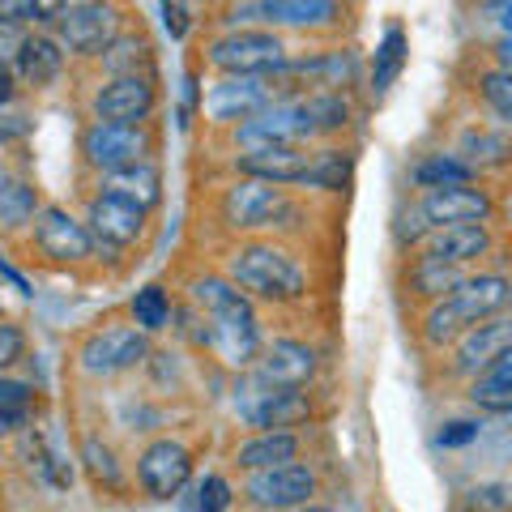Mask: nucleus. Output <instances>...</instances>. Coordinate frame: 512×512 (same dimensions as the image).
Segmentation results:
<instances>
[{
  "mask_svg": "<svg viewBox=\"0 0 512 512\" xmlns=\"http://www.w3.org/2000/svg\"><path fill=\"white\" fill-rule=\"evenodd\" d=\"M491 18L504 26V35H512V0H495V5H491Z\"/></svg>",
  "mask_w": 512,
  "mask_h": 512,
  "instance_id": "46",
  "label": "nucleus"
},
{
  "mask_svg": "<svg viewBox=\"0 0 512 512\" xmlns=\"http://www.w3.org/2000/svg\"><path fill=\"white\" fill-rule=\"evenodd\" d=\"M316 487H320V478L308 461H286V466H274V470H252L239 495L256 512H295L303 504H312Z\"/></svg>",
  "mask_w": 512,
  "mask_h": 512,
  "instance_id": "5",
  "label": "nucleus"
},
{
  "mask_svg": "<svg viewBox=\"0 0 512 512\" xmlns=\"http://www.w3.org/2000/svg\"><path fill=\"white\" fill-rule=\"evenodd\" d=\"M512 308V278L504 274H470L453 295H444L431 303V312L423 320V338L427 346H453L461 333L474 329L478 320L504 316Z\"/></svg>",
  "mask_w": 512,
  "mask_h": 512,
  "instance_id": "2",
  "label": "nucleus"
},
{
  "mask_svg": "<svg viewBox=\"0 0 512 512\" xmlns=\"http://www.w3.org/2000/svg\"><path fill=\"white\" fill-rule=\"evenodd\" d=\"M227 278L252 299H269V303H295L308 291V274L286 248L274 244H244L235 248Z\"/></svg>",
  "mask_w": 512,
  "mask_h": 512,
  "instance_id": "3",
  "label": "nucleus"
},
{
  "mask_svg": "<svg viewBox=\"0 0 512 512\" xmlns=\"http://www.w3.org/2000/svg\"><path fill=\"white\" fill-rule=\"evenodd\" d=\"M26 39L30 35H26L22 22H0V64H18Z\"/></svg>",
  "mask_w": 512,
  "mask_h": 512,
  "instance_id": "40",
  "label": "nucleus"
},
{
  "mask_svg": "<svg viewBox=\"0 0 512 512\" xmlns=\"http://www.w3.org/2000/svg\"><path fill=\"white\" fill-rule=\"evenodd\" d=\"M0 141H5V133H0Z\"/></svg>",
  "mask_w": 512,
  "mask_h": 512,
  "instance_id": "50",
  "label": "nucleus"
},
{
  "mask_svg": "<svg viewBox=\"0 0 512 512\" xmlns=\"http://www.w3.org/2000/svg\"><path fill=\"white\" fill-rule=\"evenodd\" d=\"M406 56H410V39L402 26H389L384 30V39L376 47V64H372V86L376 90H389L397 77L406 69Z\"/></svg>",
  "mask_w": 512,
  "mask_h": 512,
  "instance_id": "29",
  "label": "nucleus"
},
{
  "mask_svg": "<svg viewBox=\"0 0 512 512\" xmlns=\"http://www.w3.org/2000/svg\"><path fill=\"white\" fill-rule=\"evenodd\" d=\"M35 244L43 256H52L60 265H73V261H90L94 256V231L86 222H77L69 210L60 205H47V210L35 218Z\"/></svg>",
  "mask_w": 512,
  "mask_h": 512,
  "instance_id": "15",
  "label": "nucleus"
},
{
  "mask_svg": "<svg viewBox=\"0 0 512 512\" xmlns=\"http://www.w3.org/2000/svg\"><path fill=\"white\" fill-rule=\"evenodd\" d=\"M64 69V52H60V43L56 39H47V35H30L26 47H22V56H18V77L26 86H52L56 77Z\"/></svg>",
  "mask_w": 512,
  "mask_h": 512,
  "instance_id": "26",
  "label": "nucleus"
},
{
  "mask_svg": "<svg viewBox=\"0 0 512 512\" xmlns=\"http://www.w3.org/2000/svg\"><path fill=\"white\" fill-rule=\"evenodd\" d=\"M457 158H466L474 171H495V167H508L512 163V137L504 128H466L461 133V146Z\"/></svg>",
  "mask_w": 512,
  "mask_h": 512,
  "instance_id": "24",
  "label": "nucleus"
},
{
  "mask_svg": "<svg viewBox=\"0 0 512 512\" xmlns=\"http://www.w3.org/2000/svg\"><path fill=\"white\" fill-rule=\"evenodd\" d=\"M512 346V316H491V320H478L474 329H466L457 338V355L453 367L461 376H483L487 367L504 355Z\"/></svg>",
  "mask_w": 512,
  "mask_h": 512,
  "instance_id": "19",
  "label": "nucleus"
},
{
  "mask_svg": "<svg viewBox=\"0 0 512 512\" xmlns=\"http://www.w3.org/2000/svg\"><path fill=\"white\" fill-rule=\"evenodd\" d=\"M235 410L248 427L274 431V427H291L295 419L308 414V402L299 397V389H282V384H269L265 376H248L239 380L235 389Z\"/></svg>",
  "mask_w": 512,
  "mask_h": 512,
  "instance_id": "8",
  "label": "nucleus"
},
{
  "mask_svg": "<svg viewBox=\"0 0 512 512\" xmlns=\"http://www.w3.org/2000/svg\"><path fill=\"white\" fill-rule=\"evenodd\" d=\"M286 461H299V436L286 427H274V431H256L244 444L235 448V466L239 470H274V466H286Z\"/></svg>",
  "mask_w": 512,
  "mask_h": 512,
  "instance_id": "23",
  "label": "nucleus"
},
{
  "mask_svg": "<svg viewBox=\"0 0 512 512\" xmlns=\"http://www.w3.org/2000/svg\"><path fill=\"white\" fill-rule=\"evenodd\" d=\"M0 22H30V0H0Z\"/></svg>",
  "mask_w": 512,
  "mask_h": 512,
  "instance_id": "45",
  "label": "nucleus"
},
{
  "mask_svg": "<svg viewBox=\"0 0 512 512\" xmlns=\"http://www.w3.org/2000/svg\"><path fill=\"white\" fill-rule=\"evenodd\" d=\"M133 325L146 329V333H158L171 325V299L163 286H141L133 295Z\"/></svg>",
  "mask_w": 512,
  "mask_h": 512,
  "instance_id": "34",
  "label": "nucleus"
},
{
  "mask_svg": "<svg viewBox=\"0 0 512 512\" xmlns=\"http://www.w3.org/2000/svg\"><path fill=\"white\" fill-rule=\"evenodd\" d=\"M35 410V393L22 380H0V431H22Z\"/></svg>",
  "mask_w": 512,
  "mask_h": 512,
  "instance_id": "33",
  "label": "nucleus"
},
{
  "mask_svg": "<svg viewBox=\"0 0 512 512\" xmlns=\"http://www.w3.org/2000/svg\"><path fill=\"white\" fill-rule=\"evenodd\" d=\"M474 180V167L466 163V158L457 154H431L423 158L419 167H414V184L419 188H448V184H470Z\"/></svg>",
  "mask_w": 512,
  "mask_h": 512,
  "instance_id": "31",
  "label": "nucleus"
},
{
  "mask_svg": "<svg viewBox=\"0 0 512 512\" xmlns=\"http://www.w3.org/2000/svg\"><path fill=\"white\" fill-rule=\"evenodd\" d=\"M82 461L90 466V474H94V483H107V487H120V466H116V453L103 444V440H86L82 444Z\"/></svg>",
  "mask_w": 512,
  "mask_h": 512,
  "instance_id": "37",
  "label": "nucleus"
},
{
  "mask_svg": "<svg viewBox=\"0 0 512 512\" xmlns=\"http://www.w3.org/2000/svg\"><path fill=\"white\" fill-rule=\"evenodd\" d=\"M295 512H333V508H325V504H303V508H295Z\"/></svg>",
  "mask_w": 512,
  "mask_h": 512,
  "instance_id": "49",
  "label": "nucleus"
},
{
  "mask_svg": "<svg viewBox=\"0 0 512 512\" xmlns=\"http://www.w3.org/2000/svg\"><path fill=\"white\" fill-rule=\"evenodd\" d=\"M192 303L205 312V346H214L222 359L248 367L261 359V329L248 295L231 278H201L192 282Z\"/></svg>",
  "mask_w": 512,
  "mask_h": 512,
  "instance_id": "1",
  "label": "nucleus"
},
{
  "mask_svg": "<svg viewBox=\"0 0 512 512\" xmlns=\"http://www.w3.org/2000/svg\"><path fill=\"white\" fill-rule=\"evenodd\" d=\"M478 436V423H448L444 431H440V444H466V440H474Z\"/></svg>",
  "mask_w": 512,
  "mask_h": 512,
  "instance_id": "43",
  "label": "nucleus"
},
{
  "mask_svg": "<svg viewBox=\"0 0 512 512\" xmlns=\"http://www.w3.org/2000/svg\"><path fill=\"white\" fill-rule=\"evenodd\" d=\"M26 355V333L13 320H0V372H9L13 363Z\"/></svg>",
  "mask_w": 512,
  "mask_h": 512,
  "instance_id": "39",
  "label": "nucleus"
},
{
  "mask_svg": "<svg viewBox=\"0 0 512 512\" xmlns=\"http://www.w3.org/2000/svg\"><path fill=\"white\" fill-rule=\"evenodd\" d=\"M86 227L94 231V239L107 248H128L137 244L141 231H146V205L120 197V192H99L90 201V214H86Z\"/></svg>",
  "mask_w": 512,
  "mask_h": 512,
  "instance_id": "17",
  "label": "nucleus"
},
{
  "mask_svg": "<svg viewBox=\"0 0 512 512\" xmlns=\"http://www.w3.org/2000/svg\"><path fill=\"white\" fill-rule=\"evenodd\" d=\"M60 26V47L73 56H103L111 43L120 39V9L107 0H86V5L69 9Z\"/></svg>",
  "mask_w": 512,
  "mask_h": 512,
  "instance_id": "11",
  "label": "nucleus"
},
{
  "mask_svg": "<svg viewBox=\"0 0 512 512\" xmlns=\"http://www.w3.org/2000/svg\"><path fill=\"white\" fill-rule=\"evenodd\" d=\"M82 154L94 171H124V167H137V163H150V133L146 124H107V120H94L86 133H82Z\"/></svg>",
  "mask_w": 512,
  "mask_h": 512,
  "instance_id": "7",
  "label": "nucleus"
},
{
  "mask_svg": "<svg viewBox=\"0 0 512 512\" xmlns=\"http://www.w3.org/2000/svg\"><path fill=\"white\" fill-rule=\"evenodd\" d=\"M146 355H150L146 329H137V325H107V329L90 333V338L82 342V355H77V363H82L86 376H120V372H128V367H137Z\"/></svg>",
  "mask_w": 512,
  "mask_h": 512,
  "instance_id": "9",
  "label": "nucleus"
},
{
  "mask_svg": "<svg viewBox=\"0 0 512 512\" xmlns=\"http://www.w3.org/2000/svg\"><path fill=\"white\" fill-rule=\"evenodd\" d=\"M308 103V116H312V128L316 137H329V133H342L350 124V99L342 90H320V94H303Z\"/></svg>",
  "mask_w": 512,
  "mask_h": 512,
  "instance_id": "30",
  "label": "nucleus"
},
{
  "mask_svg": "<svg viewBox=\"0 0 512 512\" xmlns=\"http://www.w3.org/2000/svg\"><path fill=\"white\" fill-rule=\"evenodd\" d=\"M478 90H483V103L491 107V116L504 128H512V73L487 69L483 77H478Z\"/></svg>",
  "mask_w": 512,
  "mask_h": 512,
  "instance_id": "35",
  "label": "nucleus"
},
{
  "mask_svg": "<svg viewBox=\"0 0 512 512\" xmlns=\"http://www.w3.org/2000/svg\"><path fill=\"white\" fill-rule=\"evenodd\" d=\"M470 278V269L466 265H448V261H436V256H414V265H410V291L419 295V299H444V295H453L461 282Z\"/></svg>",
  "mask_w": 512,
  "mask_h": 512,
  "instance_id": "25",
  "label": "nucleus"
},
{
  "mask_svg": "<svg viewBox=\"0 0 512 512\" xmlns=\"http://www.w3.org/2000/svg\"><path fill=\"white\" fill-rule=\"evenodd\" d=\"M137 483L150 500H175L192 483V453L180 440H154L137 457Z\"/></svg>",
  "mask_w": 512,
  "mask_h": 512,
  "instance_id": "12",
  "label": "nucleus"
},
{
  "mask_svg": "<svg viewBox=\"0 0 512 512\" xmlns=\"http://www.w3.org/2000/svg\"><path fill=\"white\" fill-rule=\"evenodd\" d=\"M69 13V0H30V22L39 26H52Z\"/></svg>",
  "mask_w": 512,
  "mask_h": 512,
  "instance_id": "42",
  "label": "nucleus"
},
{
  "mask_svg": "<svg viewBox=\"0 0 512 512\" xmlns=\"http://www.w3.org/2000/svg\"><path fill=\"white\" fill-rule=\"evenodd\" d=\"M491 197L483 188L470 184H448V188H431L419 201V214L427 218V227H457V222H487L491 218Z\"/></svg>",
  "mask_w": 512,
  "mask_h": 512,
  "instance_id": "18",
  "label": "nucleus"
},
{
  "mask_svg": "<svg viewBox=\"0 0 512 512\" xmlns=\"http://www.w3.org/2000/svg\"><path fill=\"white\" fill-rule=\"evenodd\" d=\"M312 137H316V128H312L308 103L303 99H278L235 128L239 154L269 150V146H303V141H312Z\"/></svg>",
  "mask_w": 512,
  "mask_h": 512,
  "instance_id": "6",
  "label": "nucleus"
},
{
  "mask_svg": "<svg viewBox=\"0 0 512 512\" xmlns=\"http://www.w3.org/2000/svg\"><path fill=\"white\" fill-rule=\"evenodd\" d=\"M483 376H487V380H500V384H512V346H508L504 355H500V359H495V363L487 367ZM474 380H478V376H474Z\"/></svg>",
  "mask_w": 512,
  "mask_h": 512,
  "instance_id": "44",
  "label": "nucleus"
},
{
  "mask_svg": "<svg viewBox=\"0 0 512 512\" xmlns=\"http://www.w3.org/2000/svg\"><path fill=\"white\" fill-rule=\"evenodd\" d=\"M303 188H320V192H342L350 184V154L346 150H312L308 171H303Z\"/></svg>",
  "mask_w": 512,
  "mask_h": 512,
  "instance_id": "28",
  "label": "nucleus"
},
{
  "mask_svg": "<svg viewBox=\"0 0 512 512\" xmlns=\"http://www.w3.org/2000/svg\"><path fill=\"white\" fill-rule=\"evenodd\" d=\"M163 26L171 30V39H184L188 35V9H184V0H163Z\"/></svg>",
  "mask_w": 512,
  "mask_h": 512,
  "instance_id": "41",
  "label": "nucleus"
},
{
  "mask_svg": "<svg viewBox=\"0 0 512 512\" xmlns=\"http://www.w3.org/2000/svg\"><path fill=\"white\" fill-rule=\"evenodd\" d=\"M423 252L448 265H474L478 256L491 252V227L487 222H457V227H436L423 239Z\"/></svg>",
  "mask_w": 512,
  "mask_h": 512,
  "instance_id": "21",
  "label": "nucleus"
},
{
  "mask_svg": "<svg viewBox=\"0 0 512 512\" xmlns=\"http://www.w3.org/2000/svg\"><path fill=\"white\" fill-rule=\"evenodd\" d=\"M35 210H39L35 184L0 175V222H5V227H26V222L35 218Z\"/></svg>",
  "mask_w": 512,
  "mask_h": 512,
  "instance_id": "32",
  "label": "nucleus"
},
{
  "mask_svg": "<svg viewBox=\"0 0 512 512\" xmlns=\"http://www.w3.org/2000/svg\"><path fill=\"white\" fill-rule=\"evenodd\" d=\"M9 99H13V77L5 64H0V103H9Z\"/></svg>",
  "mask_w": 512,
  "mask_h": 512,
  "instance_id": "48",
  "label": "nucleus"
},
{
  "mask_svg": "<svg viewBox=\"0 0 512 512\" xmlns=\"http://www.w3.org/2000/svg\"><path fill=\"white\" fill-rule=\"evenodd\" d=\"M470 402L483 410V414H500V419H508V414H512V384L478 376V380L470 384Z\"/></svg>",
  "mask_w": 512,
  "mask_h": 512,
  "instance_id": "36",
  "label": "nucleus"
},
{
  "mask_svg": "<svg viewBox=\"0 0 512 512\" xmlns=\"http://www.w3.org/2000/svg\"><path fill=\"white\" fill-rule=\"evenodd\" d=\"M338 0H248L231 13V22H265V26H295V30H320L338 22Z\"/></svg>",
  "mask_w": 512,
  "mask_h": 512,
  "instance_id": "16",
  "label": "nucleus"
},
{
  "mask_svg": "<svg viewBox=\"0 0 512 512\" xmlns=\"http://www.w3.org/2000/svg\"><path fill=\"white\" fill-rule=\"evenodd\" d=\"M210 64L227 77H269L286 64V47L274 30H231L210 43Z\"/></svg>",
  "mask_w": 512,
  "mask_h": 512,
  "instance_id": "4",
  "label": "nucleus"
},
{
  "mask_svg": "<svg viewBox=\"0 0 512 512\" xmlns=\"http://www.w3.org/2000/svg\"><path fill=\"white\" fill-rule=\"evenodd\" d=\"M103 192H120V197L150 210V205H158V197H163V175H158V167H150V163H137V167L103 175Z\"/></svg>",
  "mask_w": 512,
  "mask_h": 512,
  "instance_id": "27",
  "label": "nucleus"
},
{
  "mask_svg": "<svg viewBox=\"0 0 512 512\" xmlns=\"http://www.w3.org/2000/svg\"><path fill=\"white\" fill-rule=\"evenodd\" d=\"M197 508L201 512H227L231 508V483L227 478H218V474L205 478V483L197 487Z\"/></svg>",
  "mask_w": 512,
  "mask_h": 512,
  "instance_id": "38",
  "label": "nucleus"
},
{
  "mask_svg": "<svg viewBox=\"0 0 512 512\" xmlns=\"http://www.w3.org/2000/svg\"><path fill=\"white\" fill-rule=\"evenodd\" d=\"M90 107H94V120H107V124H146L158 107V90L146 73H120L99 86Z\"/></svg>",
  "mask_w": 512,
  "mask_h": 512,
  "instance_id": "14",
  "label": "nucleus"
},
{
  "mask_svg": "<svg viewBox=\"0 0 512 512\" xmlns=\"http://www.w3.org/2000/svg\"><path fill=\"white\" fill-rule=\"evenodd\" d=\"M291 210L286 205L282 184H265V180H239L222 192V218H227L231 231H256V227H274V222Z\"/></svg>",
  "mask_w": 512,
  "mask_h": 512,
  "instance_id": "10",
  "label": "nucleus"
},
{
  "mask_svg": "<svg viewBox=\"0 0 512 512\" xmlns=\"http://www.w3.org/2000/svg\"><path fill=\"white\" fill-rule=\"evenodd\" d=\"M312 150L303 146H269V150H248L235 158L239 175L248 180H265V184H299L303 171H308Z\"/></svg>",
  "mask_w": 512,
  "mask_h": 512,
  "instance_id": "22",
  "label": "nucleus"
},
{
  "mask_svg": "<svg viewBox=\"0 0 512 512\" xmlns=\"http://www.w3.org/2000/svg\"><path fill=\"white\" fill-rule=\"evenodd\" d=\"M256 376H265L269 384H282V389H303V384L316 376V350L295 338H278V342L261 346Z\"/></svg>",
  "mask_w": 512,
  "mask_h": 512,
  "instance_id": "20",
  "label": "nucleus"
},
{
  "mask_svg": "<svg viewBox=\"0 0 512 512\" xmlns=\"http://www.w3.org/2000/svg\"><path fill=\"white\" fill-rule=\"evenodd\" d=\"M495 64H500L504 73H512V35H504L500 43H495Z\"/></svg>",
  "mask_w": 512,
  "mask_h": 512,
  "instance_id": "47",
  "label": "nucleus"
},
{
  "mask_svg": "<svg viewBox=\"0 0 512 512\" xmlns=\"http://www.w3.org/2000/svg\"><path fill=\"white\" fill-rule=\"evenodd\" d=\"M269 103H278V90L269 77H222L201 99L205 116L214 124H244L256 111H265Z\"/></svg>",
  "mask_w": 512,
  "mask_h": 512,
  "instance_id": "13",
  "label": "nucleus"
}]
</instances>
